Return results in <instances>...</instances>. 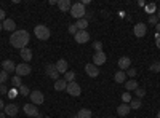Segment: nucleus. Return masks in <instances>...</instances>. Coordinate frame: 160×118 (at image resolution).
<instances>
[{"mask_svg":"<svg viewBox=\"0 0 160 118\" xmlns=\"http://www.w3.org/2000/svg\"><path fill=\"white\" fill-rule=\"evenodd\" d=\"M31 40V35L28 31L24 29H16L10 35V43L13 48H18V50H22V48H28V43Z\"/></svg>","mask_w":160,"mask_h":118,"instance_id":"nucleus-1","label":"nucleus"},{"mask_svg":"<svg viewBox=\"0 0 160 118\" xmlns=\"http://www.w3.org/2000/svg\"><path fill=\"white\" fill-rule=\"evenodd\" d=\"M85 15H87V8H85V5L82 2L72 3V7H71V16L72 18L82 19V18H85Z\"/></svg>","mask_w":160,"mask_h":118,"instance_id":"nucleus-2","label":"nucleus"},{"mask_svg":"<svg viewBox=\"0 0 160 118\" xmlns=\"http://www.w3.org/2000/svg\"><path fill=\"white\" fill-rule=\"evenodd\" d=\"M34 34H35V37L38 38V40H42V42L48 40L50 35H51L50 29L47 27V26H43V24H38V26H35V27H34Z\"/></svg>","mask_w":160,"mask_h":118,"instance_id":"nucleus-3","label":"nucleus"},{"mask_svg":"<svg viewBox=\"0 0 160 118\" xmlns=\"http://www.w3.org/2000/svg\"><path fill=\"white\" fill-rule=\"evenodd\" d=\"M16 75L18 77H28L31 72H32V67H31V64L28 62H22V64H18L16 65Z\"/></svg>","mask_w":160,"mask_h":118,"instance_id":"nucleus-4","label":"nucleus"},{"mask_svg":"<svg viewBox=\"0 0 160 118\" xmlns=\"http://www.w3.org/2000/svg\"><path fill=\"white\" fill-rule=\"evenodd\" d=\"M29 97H31V102L34 104V106H42L43 101H45L43 93H42V91H37V89H35V91H31Z\"/></svg>","mask_w":160,"mask_h":118,"instance_id":"nucleus-5","label":"nucleus"},{"mask_svg":"<svg viewBox=\"0 0 160 118\" xmlns=\"http://www.w3.org/2000/svg\"><path fill=\"white\" fill-rule=\"evenodd\" d=\"M45 73L50 77V78H53V80H59V72H58V69H56V65L55 64H47L45 65Z\"/></svg>","mask_w":160,"mask_h":118,"instance_id":"nucleus-6","label":"nucleus"},{"mask_svg":"<svg viewBox=\"0 0 160 118\" xmlns=\"http://www.w3.org/2000/svg\"><path fill=\"white\" fill-rule=\"evenodd\" d=\"M66 91H68V94H71V96H74V97H77V96L82 94V88H80V85L75 83V82L68 83V88H66Z\"/></svg>","mask_w":160,"mask_h":118,"instance_id":"nucleus-7","label":"nucleus"},{"mask_svg":"<svg viewBox=\"0 0 160 118\" xmlns=\"http://www.w3.org/2000/svg\"><path fill=\"white\" fill-rule=\"evenodd\" d=\"M146 32H148V27H146V24H144V22H138L135 27H133V34H135V37H138V38L144 37Z\"/></svg>","mask_w":160,"mask_h":118,"instance_id":"nucleus-8","label":"nucleus"},{"mask_svg":"<svg viewBox=\"0 0 160 118\" xmlns=\"http://www.w3.org/2000/svg\"><path fill=\"white\" fill-rule=\"evenodd\" d=\"M74 38H75V42H77V43L83 45V43H87V42L90 40V34H88L87 31H78V32L74 35Z\"/></svg>","mask_w":160,"mask_h":118,"instance_id":"nucleus-9","label":"nucleus"},{"mask_svg":"<svg viewBox=\"0 0 160 118\" xmlns=\"http://www.w3.org/2000/svg\"><path fill=\"white\" fill-rule=\"evenodd\" d=\"M85 72H87V75H88V77L96 78V77L99 75V67L91 62V64H87V65H85Z\"/></svg>","mask_w":160,"mask_h":118,"instance_id":"nucleus-10","label":"nucleus"},{"mask_svg":"<svg viewBox=\"0 0 160 118\" xmlns=\"http://www.w3.org/2000/svg\"><path fill=\"white\" fill-rule=\"evenodd\" d=\"M22 110H24V113L26 115H29V116H40L38 115V109H37V106H34V104H26V106L22 107Z\"/></svg>","mask_w":160,"mask_h":118,"instance_id":"nucleus-11","label":"nucleus"},{"mask_svg":"<svg viewBox=\"0 0 160 118\" xmlns=\"http://www.w3.org/2000/svg\"><path fill=\"white\" fill-rule=\"evenodd\" d=\"M106 59H108V56H106L104 51H98V53L93 54V64H95V65H102V64H106Z\"/></svg>","mask_w":160,"mask_h":118,"instance_id":"nucleus-12","label":"nucleus"},{"mask_svg":"<svg viewBox=\"0 0 160 118\" xmlns=\"http://www.w3.org/2000/svg\"><path fill=\"white\" fill-rule=\"evenodd\" d=\"M3 110H5V115L7 116H16L18 112H19V107L16 106V104H7Z\"/></svg>","mask_w":160,"mask_h":118,"instance_id":"nucleus-13","label":"nucleus"},{"mask_svg":"<svg viewBox=\"0 0 160 118\" xmlns=\"http://www.w3.org/2000/svg\"><path fill=\"white\" fill-rule=\"evenodd\" d=\"M2 70H5L7 73L15 72V70H16V64L13 62L11 59H5V61L2 62Z\"/></svg>","mask_w":160,"mask_h":118,"instance_id":"nucleus-14","label":"nucleus"},{"mask_svg":"<svg viewBox=\"0 0 160 118\" xmlns=\"http://www.w3.org/2000/svg\"><path fill=\"white\" fill-rule=\"evenodd\" d=\"M131 67V59L128 56H122L118 59V69L120 70H128Z\"/></svg>","mask_w":160,"mask_h":118,"instance_id":"nucleus-15","label":"nucleus"},{"mask_svg":"<svg viewBox=\"0 0 160 118\" xmlns=\"http://www.w3.org/2000/svg\"><path fill=\"white\" fill-rule=\"evenodd\" d=\"M2 26H3V31H8V32H15L16 31V22L13 21V19H5L3 22H2Z\"/></svg>","mask_w":160,"mask_h":118,"instance_id":"nucleus-16","label":"nucleus"},{"mask_svg":"<svg viewBox=\"0 0 160 118\" xmlns=\"http://www.w3.org/2000/svg\"><path fill=\"white\" fill-rule=\"evenodd\" d=\"M55 65H56V69H58L59 73H66V72L69 70V64H68V61H66V59H59Z\"/></svg>","mask_w":160,"mask_h":118,"instance_id":"nucleus-17","label":"nucleus"},{"mask_svg":"<svg viewBox=\"0 0 160 118\" xmlns=\"http://www.w3.org/2000/svg\"><path fill=\"white\" fill-rule=\"evenodd\" d=\"M130 112H131V109H130L128 104H120V106L117 107V115L118 116H127Z\"/></svg>","mask_w":160,"mask_h":118,"instance_id":"nucleus-18","label":"nucleus"},{"mask_svg":"<svg viewBox=\"0 0 160 118\" xmlns=\"http://www.w3.org/2000/svg\"><path fill=\"white\" fill-rule=\"evenodd\" d=\"M19 54H21V58H22V61L24 62H31L32 61V51L29 50V48H22L21 51H19Z\"/></svg>","mask_w":160,"mask_h":118,"instance_id":"nucleus-19","label":"nucleus"},{"mask_svg":"<svg viewBox=\"0 0 160 118\" xmlns=\"http://www.w3.org/2000/svg\"><path fill=\"white\" fill-rule=\"evenodd\" d=\"M71 7H72L71 0H58V8L61 11H71Z\"/></svg>","mask_w":160,"mask_h":118,"instance_id":"nucleus-20","label":"nucleus"},{"mask_svg":"<svg viewBox=\"0 0 160 118\" xmlns=\"http://www.w3.org/2000/svg\"><path fill=\"white\" fill-rule=\"evenodd\" d=\"M114 80H115V83H125L127 82V73L123 72V70H118V72H115V75H114Z\"/></svg>","mask_w":160,"mask_h":118,"instance_id":"nucleus-21","label":"nucleus"},{"mask_svg":"<svg viewBox=\"0 0 160 118\" xmlns=\"http://www.w3.org/2000/svg\"><path fill=\"white\" fill-rule=\"evenodd\" d=\"M138 88H139L138 82L133 80V78H131V80H128V82H125V89L128 91V93H130V91H136Z\"/></svg>","mask_w":160,"mask_h":118,"instance_id":"nucleus-22","label":"nucleus"},{"mask_svg":"<svg viewBox=\"0 0 160 118\" xmlns=\"http://www.w3.org/2000/svg\"><path fill=\"white\" fill-rule=\"evenodd\" d=\"M66 88H68V82H66L64 78H59V80L55 82V89L56 91H66Z\"/></svg>","mask_w":160,"mask_h":118,"instance_id":"nucleus-23","label":"nucleus"},{"mask_svg":"<svg viewBox=\"0 0 160 118\" xmlns=\"http://www.w3.org/2000/svg\"><path fill=\"white\" fill-rule=\"evenodd\" d=\"M128 106H130V109H131V110H139V109H141V106H142V102H141V99L135 97V99H131V102L128 104Z\"/></svg>","mask_w":160,"mask_h":118,"instance_id":"nucleus-24","label":"nucleus"},{"mask_svg":"<svg viewBox=\"0 0 160 118\" xmlns=\"http://www.w3.org/2000/svg\"><path fill=\"white\" fill-rule=\"evenodd\" d=\"M91 115H93V112L90 109H80L75 118H91Z\"/></svg>","mask_w":160,"mask_h":118,"instance_id":"nucleus-25","label":"nucleus"},{"mask_svg":"<svg viewBox=\"0 0 160 118\" xmlns=\"http://www.w3.org/2000/svg\"><path fill=\"white\" fill-rule=\"evenodd\" d=\"M75 27H77L78 31H87V27H88V21H87L85 18H82V19H77V22H75Z\"/></svg>","mask_w":160,"mask_h":118,"instance_id":"nucleus-26","label":"nucleus"},{"mask_svg":"<svg viewBox=\"0 0 160 118\" xmlns=\"http://www.w3.org/2000/svg\"><path fill=\"white\" fill-rule=\"evenodd\" d=\"M64 80L68 82V83L75 82V72H74V70H68V72L64 73Z\"/></svg>","mask_w":160,"mask_h":118,"instance_id":"nucleus-27","label":"nucleus"},{"mask_svg":"<svg viewBox=\"0 0 160 118\" xmlns=\"http://www.w3.org/2000/svg\"><path fill=\"white\" fill-rule=\"evenodd\" d=\"M11 83H13V86L15 88H21L22 86V80H21V77H11Z\"/></svg>","mask_w":160,"mask_h":118,"instance_id":"nucleus-28","label":"nucleus"},{"mask_svg":"<svg viewBox=\"0 0 160 118\" xmlns=\"http://www.w3.org/2000/svg\"><path fill=\"white\" fill-rule=\"evenodd\" d=\"M149 70L151 72H160V61H155L149 65Z\"/></svg>","mask_w":160,"mask_h":118,"instance_id":"nucleus-29","label":"nucleus"},{"mask_svg":"<svg viewBox=\"0 0 160 118\" xmlns=\"http://www.w3.org/2000/svg\"><path fill=\"white\" fill-rule=\"evenodd\" d=\"M8 80V73L5 70H0V85H5Z\"/></svg>","mask_w":160,"mask_h":118,"instance_id":"nucleus-30","label":"nucleus"},{"mask_svg":"<svg viewBox=\"0 0 160 118\" xmlns=\"http://www.w3.org/2000/svg\"><path fill=\"white\" fill-rule=\"evenodd\" d=\"M122 101H123V104H130L131 102V94L128 93V91H125V93L122 94Z\"/></svg>","mask_w":160,"mask_h":118,"instance_id":"nucleus-31","label":"nucleus"},{"mask_svg":"<svg viewBox=\"0 0 160 118\" xmlns=\"http://www.w3.org/2000/svg\"><path fill=\"white\" fill-rule=\"evenodd\" d=\"M18 91H19V94H22V96H29V86H26V85H22Z\"/></svg>","mask_w":160,"mask_h":118,"instance_id":"nucleus-32","label":"nucleus"},{"mask_svg":"<svg viewBox=\"0 0 160 118\" xmlns=\"http://www.w3.org/2000/svg\"><path fill=\"white\" fill-rule=\"evenodd\" d=\"M135 94H136V97H138V99H141V97H144V96H146V89H144V88H138V89L135 91Z\"/></svg>","mask_w":160,"mask_h":118,"instance_id":"nucleus-33","label":"nucleus"},{"mask_svg":"<svg viewBox=\"0 0 160 118\" xmlns=\"http://www.w3.org/2000/svg\"><path fill=\"white\" fill-rule=\"evenodd\" d=\"M146 11L149 13V16L152 15V13H155V3H149V5H146Z\"/></svg>","mask_w":160,"mask_h":118,"instance_id":"nucleus-34","label":"nucleus"},{"mask_svg":"<svg viewBox=\"0 0 160 118\" xmlns=\"http://www.w3.org/2000/svg\"><path fill=\"white\" fill-rule=\"evenodd\" d=\"M68 32H69V34H72V35H75V34L78 32V29L75 27V24H69V27H68Z\"/></svg>","mask_w":160,"mask_h":118,"instance_id":"nucleus-35","label":"nucleus"},{"mask_svg":"<svg viewBox=\"0 0 160 118\" xmlns=\"http://www.w3.org/2000/svg\"><path fill=\"white\" fill-rule=\"evenodd\" d=\"M157 22H158V18H157V15H151V16H149V24H152V26H157Z\"/></svg>","mask_w":160,"mask_h":118,"instance_id":"nucleus-36","label":"nucleus"},{"mask_svg":"<svg viewBox=\"0 0 160 118\" xmlns=\"http://www.w3.org/2000/svg\"><path fill=\"white\" fill-rule=\"evenodd\" d=\"M18 93H19V91H18L16 88H13L11 91H8V94H7V96H8L10 99H13V97H16V94H18Z\"/></svg>","mask_w":160,"mask_h":118,"instance_id":"nucleus-37","label":"nucleus"},{"mask_svg":"<svg viewBox=\"0 0 160 118\" xmlns=\"http://www.w3.org/2000/svg\"><path fill=\"white\" fill-rule=\"evenodd\" d=\"M93 48L96 50V53L98 51H102V43L101 42H93Z\"/></svg>","mask_w":160,"mask_h":118,"instance_id":"nucleus-38","label":"nucleus"},{"mask_svg":"<svg viewBox=\"0 0 160 118\" xmlns=\"http://www.w3.org/2000/svg\"><path fill=\"white\" fill-rule=\"evenodd\" d=\"M125 73H127V77H135V75H136V69L130 67V69H128V70H127Z\"/></svg>","mask_w":160,"mask_h":118,"instance_id":"nucleus-39","label":"nucleus"},{"mask_svg":"<svg viewBox=\"0 0 160 118\" xmlns=\"http://www.w3.org/2000/svg\"><path fill=\"white\" fill-rule=\"evenodd\" d=\"M0 94H8V88L5 86V85H0Z\"/></svg>","mask_w":160,"mask_h":118,"instance_id":"nucleus-40","label":"nucleus"},{"mask_svg":"<svg viewBox=\"0 0 160 118\" xmlns=\"http://www.w3.org/2000/svg\"><path fill=\"white\" fill-rule=\"evenodd\" d=\"M155 45H157V48H160V34H157V32H155Z\"/></svg>","mask_w":160,"mask_h":118,"instance_id":"nucleus-41","label":"nucleus"},{"mask_svg":"<svg viewBox=\"0 0 160 118\" xmlns=\"http://www.w3.org/2000/svg\"><path fill=\"white\" fill-rule=\"evenodd\" d=\"M5 15H7V13H5L3 10H0V22H2V21H5Z\"/></svg>","mask_w":160,"mask_h":118,"instance_id":"nucleus-42","label":"nucleus"},{"mask_svg":"<svg viewBox=\"0 0 160 118\" xmlns=\"http://www.w3.org/2000/svg\"><path fill=\"white\" fill-rule=\"evenodd\" d=\"M5 109V106H3V99H0V112H2Z\"/></svg>","mask_w":160,"mask_h":118,"instance_id":"nucleus-43","label":"nucleus"},{"mask_svg":"<svg viewBox=\"0 0 160 118\" xmlns=\"http://www.w3.org/2000/svg\"><path fill=\"white\" fill-rule=\"evenodd\" d=\"M155 29H157V31H155V32H157V34H160V21H158V22H157V26H155Z\"/></svg>","mask_w":160,"mask_h":118,"instance_id":"nucleus-44","label":"nucleus"},{"mask_svg":"<svg viewBox=\"0 0 160 118\" xmlns=\"http://www.w3.org/2000/svg\"><path fill=\"white\" fill-rule=\"evenodd\" d=\"M50 5H58V0H50Z\"/></svg>","mask_w":160,"mask_h":118,"instance_id":"nucleus-45","label":"nucleus"},{"mask_svg":"<svg viewBox=\"0 0 160 118\" xmlns=\"http://www.w3.org/2000/svg\"><path fill=\"white\" fill-rule=\"evenodd\" d=\"M0 118H7V115H5L3 112H0Z\"/></svg>","mask_w":160,"mask_h":118,"instance_id":"nucleus-46","label":"nucleus"},{"mask_svg":"<svg viewBox=\"0 0 160 118\" xmlns=\"http://www.w3.org/2000/svg\"><path fill=\"white\" fill-rule=\"evenodd\" d=\"M157 18H158V19H160V8H158V10H157Z\"/></svg>","mask_w":160,"mask_h":118,"instance_id":"nucleus-47","label":"nucleus"},{"mask_svg":"<svg viewBox=\"0 0 160 118\" xmlns=\"http://www.w3.org/2000/svg\"><path fill=\"white\" fill-rule=\"evenodd\" d=\"M3 29V26H2V22H0V31H2Z\"/></svg>","mask_w":160,"mask_h":118,"instance_id":"nucleus-48","label":"nucleus"},{"mask_svg":"<svg viewBox=\"0 0 160 118\" xmlns=\"http://www.w3.org/2000/svg\"><path fill=\"white\" fill-rule=\"evenodd\" d=\"M157 118H160V112H158V113H157Z\"/></svg>","mask_w":160,"mask_h":118,"instance_id":"nucleus-49","label":"nucleus"},{"mask_svg":"<svg viewBox=\"0 0 160 118\" xmlns=\"http://www.w3.org/2000/svg\"><path fill=\"white\" fill-rule=\"evenodd\" d=\"M45 118H50V116H45Z\"/></svg>","mask_w":160,"mask_h":118,"instance_id":"nucleus-50","label":"nucleus"}]
</instances>
